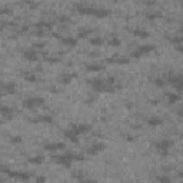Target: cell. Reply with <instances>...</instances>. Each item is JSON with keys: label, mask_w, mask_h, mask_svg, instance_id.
I'll return each mask as SVG.
<instances>
[{"label": "cell", "mask_w": 183, "mask_h": 183, "mask_svg": "<svg viewBox=\"0 0 183 183\" xmlns=\"http://www.w3.org/2000/svg\"><path fill=\"white\" fill-rule=\"evenodd\" d=\"M52 159H53L56 163H59V165H63V166H70V163L76 160V155H75V153H72V152H67V153H63V155L53 156Z\"/></svg>", "instance_id": "1"}, {"label": "cell", "mask_w": 183, "mask_h": 183, "mask_svg": "<svg viewBox=\"0 0 183 183\" xmlns=\"http://www.w3.org/2000/svg\"><path fill=\"white\" fill-rule=\"evenodd\" d=\"M44 103V99L40 96H33V97H27V99H24L23 100V106L26 109H37L40 108L42 104Z\"/></svg>", "instance_id": "2"}, {"label": "cell", "mask_w": 183, "mask_h": 183, "mask_svg": "<svg viewBox=\"0 0 183 183\" xmlns=\"http://www.w3.org/2000/svg\"><path fill=\"white\" fill-rule=\"evenodd\" d=\"M153 50H155V46L153 44H142V46H139V47L136 49L135 52H132V57L139 59V57L145 56V54H149Z\"/></svg>", "instance_id": "3"}, {"label": "cell", "mask_w": 183, "mask_h": 183, "mask_svg": "<svg viewBox=\"0 0 183 183\" xmlns=\"http://www.w3.org/2000/svg\"><path fill=\"white\" fill-rule=\"evenodd\" d=\"M172 146H173V142L169 139H162V140H159V142L155 143V147H156L157 152L162 153V155H167V150H169Z\"/></svg>", "instance_id": "4"}, {"label": "cell", "mask_w": 183, "mask_h": 183, "mask_svg": "<svg viewBox=\"0 0 183 183\" xmlns=\"http://www.w3.org/2000/svg\"><path fill=\"white\" fill-rule=\"evenodd\" d=\"M27 120L30 123H53V117L50 114H40L36 117H29Z\"/></svg>", "instance_id": "5"}, {"label": "cell", "mask_w": 183, "mask_h": 183, "mask_svg": "<svg viewBox=\"0 0 183 183\" xmlns=\"http://www.w3.org/2000/svg\"><path fill=\"white\" fill-rule=\"evenodd\" d=\"M7 175L10 176V178H13V179H17V180H29V179L32 178V175L30 173H27V172H11V170H9L7 172Z\"/></svg>", "instance_id": "6"}, {"label": "cell", "mask_w": 183, "mask_h": 183, "mask_svg": "<svg viewBox=\"0 0 183 183\" xmlns=\"http://www.w3.org/2000/svg\"><path fill=\"white\" fill-rule=\"evenodd\" d=\"M3 95H14L16 93V83L14 82H5L2 86Z\"/></svg>", "instance_id": "7"}, {"label": "cell", "mask_w": 183, "mask_h": 183, "mask_svg": "<svg viewBox=\"0 0 183 183\" xmlns=\"http://www.w3.org/2000/svg\"><path fill=\"white\" fill-rule=\"evenodd\" d=\"M23 57L29 62H36L39 57V53L36 52V49L32 47V49H26L24 52H23Z\"/></svg>", "instance_id": "8"}, {"label": "cell", "mask_w": 183, "mask_h": 183, "mask_svg": "<svg viewBox=\"0 0 183 183\" xmlns=\"http://www.w3.org/2000/svg\"><path fill=\"white\" fill-rule=\"evenodd\" d=\"M70 129L75 132L77 136H80V135H83V133H87L89 130H90V126L89 124H85V123H82V124H73Z\"/></svg>", "instance_id": "9"}, {"label": "cell", "mask_w": 183, "mask_h": 183, "mask_svg": "<svg viewBox=\"0 0 183 183\" xmlns=\"http://www.w3.org/2000/svg\"><path fill=\"white\" fill-rule=\"evenodd\" d=\"M66 145L62 143V142H53V143H46L44 145V149L49 152H59L62 149H65Z\"/></svg>", "instance_id": "10"}, {"label": "cell", "mask_w": 183, "mask_h": 183, "mask_svg": "<svg viewBox=\"0 0 183 183\" xmlns=\"http://www.w3.org/2000/svg\"><path fill=\"white\" fill-rule=\"evenodd\" d=\"M104 149V143H93V145L87 149V153L89 155H97V153H100V152Z\"/></svg>", "instance_id": "11"}, {"label": "cell", "mask_w": 183, "mask_h": 183, "mask_svg": "<svg viewBox=\"0 0 183 183\" xmlns=\"http://www.w3.org/2000/svg\"><path fill=\"white\" fill-rule=\"evenodd\" d=\"M76 76H77L76 73H63V75L59 76V83H62V85H69Z\"/></svg>", "instance_id": "12"}, {"label": "cell", "mask_w": 183, "mask_h": 183, "mask_svg": "<svg viewBox=\"0 0 183 183\" xmlns=\"http://www.w3.org/2000/svg\"><path fill=\"white\" fill-rule=\"evenodd\" d=\"M13 113H14V110L11 108H7L6 104L2 106V117H3V122L7 120V119H11L13 117Z\"/></svg>", "instance_id": "13"}, {"label": "cell", "mask_w": 183, "mask_h": 183, "mask_svg": "<svg viewBox=\"0 0 183 183\" xmlns=\"http://www.w3.org/2000/svg\"><path fill=\"white\" fill-rule=\"evenodd\" d=\"M106 62H109V63H117V65H126L129 62V59L127 57H122V56H112V57L106 59Z\"/></svg>", "instance_id": "14"}, {"label": "cell", "mask_w": 183, "mask_h": 183, "mask_svg": "<svg viewBox=\"0 0 183 183\" xmlns=\"http://www.w3.org/2000/svg\"><path fill=\"white\" fill-rule=\"evenodd\" d=\"M62 43L65 46H69V47H75L77 44V39L76 37H72V36H65V37H60Z\"/></svg>", "instance_id": "15"}, {"label": "cell", "mask_w": 183, "mask_h": 183, "mask_svg": "<svg viewBox=\"0 0 183 183\" xmlns=\"http://www.w3.org/2000/svg\"><path fill=\"white\" fill-rule=\"evenodd\" d=\"M163 123V119L162 117H159V116H152V117H149L147 119V124L149 126H160V124Z\"/></svg>", "instance_id": "16"}, {"label": "cell", "mask_w": 183, "mask_h": 183, "mask_svg": "<svg viewBox=\"0 0 183 183\" xmlns=\"http://www.w3.org/2000/svg\"><path fill=\"white\" fill-rule=\"evenodd\" d=\"M166 100H167V103H170V104L178 103L179 100H180V95H178V93H166Z\"/></svg>", "instance_id": "17"}, {"label": "cell", "mask_w": 183, "mask_h": 183, "mask_svg": "<svg viewBox=\"0 0 183 183\" xmlns=\"http://www.w3.org/2000/svg\"><path fill=\"white\" fill-rule=\"evenodd\" d=\"M104 69V66L102 63H90V65H86V70L87 72H99V70Z\"/></svg>", "instance_id": "18"}, {"label": "cell", "mask_w": 183, "mask_h": 183, "mask_svg": "<svg viewBox=\"0 0 183 183\" xmlns=\"http://www.w3.org/2000/svg\"><path fill=\"white\" fill-rule=\"evenodd\" d=\"M110 14V10H108V9H95V11H93V16L96 17H106Z\"/></svg>", "instance_id": "19"}, {"label": "cell", "mask_w": 183, "mask_h": 183, "mask_svg": "<svg viewBox=\"0 0 183 183\" xmlns=\"http://www.w3.org/2000/svg\"><path fill=\"white\" fill-rule=\"evenodd\" d=\"M43 160H44V157L42 156V155H37V156H33V157H30V159H29V162H30V163H33V165H42V163H43Z\"/></svg>", "instance_id": "20"}, {"label": "cell", "mask_w": 183, "mask_h": 183, "mask_svg": "<svg viewBox=\"0 0 183 183\" xmlns=\"http://www.w3.org/2000/svg\"><path fill=\"white\" fill-rule=\"evenodd\" d=\"M169 42H172L173 44H182L183 43V34H179V36H173V37H167Z\"/></svg>", "instance_id": "21"}, {"label": "cell", "mask_w": 183, "mask_h": 183, "mask_svg": "<svg viewBox=\"0 0 183 183\" xmlns=\"http://www.w3.org/2000/svg\"><path fill=\"white\" fill-rule=\"evenodd\" d=\"M90 44H92V46H102V44H103V39L99 37V36L90 37Z\"/></svg>", "instance_id": "22"}, {"label": "cell", "mask_w": 183, "mask_h": 183, "mask_svg": "<svg viewBox=\"0 0 183 183\" xmlns=\"http://www.w3.org/2000/svg\"><path fill=\"white\" fill-rule=\"evenodd\" d=\"M23 77H24L27 82H30V83L37 82V76L34 75V73H24V75H23Z\"/></svg>", "instance_id": "23"}, {"label": "cell", "mask_w": 183, "mask_h": 183, "mask_svg": "<svg viewBox=\"0 0 183 183\" xmlns=\"http://www.w3.org/2000/svg\"><path fill=\"white\" fill-rule=\"evenodd\" d=\"M108 44L109 46H113V47H117V46H120V40H119V37L112 36V37L108 40Z\"/></svg>", "instance_id": "24"}, {"label": "cell", "mask_w": 183, "mask_h": 183, "mask_svg": "<svg viewBox=\"0 0 183 183\" xmlns=\"http://www.w3.org/2000/svg\"><path fill=\"white\" fill-rule=\"evenodd\" d=\"M137 36V37H149V32H146V30H142V29H136L135 32H133Z\"/></svg>", "instance_id": "25"}, {"label": "cell", "mask_w": 183, "mask_h": 183, "mask_svg": "<svg viewBox=\"0 0 183 183\" xmlns=\"http://www.w3.org/2000/svg\"><path fill=\"white\" fill-rule=\"evenodd\" d=\"M93 33V29H82V30H79V37H86L87 34H92Z\"/></svg>", "instance_id": "26"}, {"label": "cell", "mask_w": 183, "mask_h": 183, "mask_svg": "<svg viewBox=\"0 0 183 183\" xmlns=\"http://www.w3.org/2000/svg\"><path fill=\"white\" fill-rule=\"evenodd\" d=\"M10 142H11V143H16V145H19V143H22V142H23V137H20V136H11Z\"/></svg>", "instance_id": "27"}, {"label": "cell", "mask_w": 183, "mask_h": 183, "mask_svg": "<svg viewBox=\"0 0 183 183\" xmlns=\"http://www.w3.org/2000/svg\"><path fill=\"white\" fill-rule=\"evenodd\" d=\"M155 83H156L157 86H165V83H166V82H165V79H162V77H157V79H155Z\"/></svg>", "instance_id": "28"}, {"label": "cell", "mask_w": 183, "mask_h": 183, "mask_svg": "<svg viewBox=\"0 0 183 183\" xmlns=\"http://www.w3.org/2000/svg\"><path fill=\"white\" fill-rule=\"evenodd\" d=\"M60 23H69L70 22V17L69 16H59V19H57Z\"/></svg>", "instance_id": "29"}, {"label": "cell", "mask_w": 183, "mask_h": 183, "mask_svg": "<svg viewBox=\"0 0 183 183\" xmlns=\"http://www.w3.org/2000/svg\"><path fill=\"white\" fill-rule=\"evenodd\" d=\"M157 17H160V13H149L147 14V19H152V20L153 19H157Z\"/></svg>", "instance_id": "30"}, {"label": "cell", "mask_w": 183, "mask_h": 183, "mask_svg": "<svg viewBox=\"0 0 183 183\" xmlns=\"http://www.w3.org/2000/svg\"><path fill=\"white\" fill-rule=\"evenodd\" d=\"M175 86V89L178 92H183V82H180V83H176V85H173Z\"/></svg>", "instance_id": "31"}, {"label": "cell", "mask_w": 183, "mask_h": 183, "mask_svg": "<svg viewBox=\"0 0 183 183\" xmlns=\"http://www.w3.org/2000/svg\"><path fill=\"white\" fill-rule=\"evenodd\" d=\"M33 46H34V49H43L46 46V43L44 42H39V43H34Z\"/></svg>", "instance_id": "32"}, {"label": "cell", "mask_w": 183, "mask_h": 183, "mask_svg": "<svg viewBox=\"0 0 183 183\" xmlns=\"http://www.w3.org/2000/svg\"><path fill=\"white\" fill-rule=\"evenodd\" d=\"M27 30H29V26H20L19 30H17V33H26Z\"/></svg>", "instance_id": "33"}, {"label": "cell", "mask_w": 183, "mask_h": 183, "mask_svg": "<svg viewBox=\"0 0 183 183\" xmlns=\"http://www.w3.org/2000/svg\"><path fill=\"white\" fill-rule=\"evenodd\" d=\"M157 180H159V182H170V178H166V176H159Z\"/></svg>", "instance_id": "34"}, {"label": "cell", "mask_w": 183, "mask_h": 183, "mask_svg": "<svg viewBox=\"0 0 183 183\" xmlns=\"http://www.w3.org/2000/svg\"><path fill=\"white\" fill-rule=\"evenodd\" d=\"M176 50H178L179 53H183V43L182 44H178V46H176Z\"/></svg>", "instance_id": "35"}, {"label": "cell", "mask_w": 183, "mask_h": 183, "mask_svg": "<svg viewBox=\"0 0 183 183\" xmlns=\"http://www.w3.org/2000/svg\"><path fill=\"white\" fill-rule=\"evenodd\" d=\"M50 92H52V93H57L59 89H57V87H54V86H52V87H50Z\"/></svg>", "instance_id": "36"}, {"label": "cell", "mask_w": 183, "mask_h": 183, "mask_svg": "<svg viewBox=\"0 0 183 183\" xmlns=\"http://www.w3.org/2000/svg\"><path fill=\"white\" fill-rule=\"evenodd\" d=\"M34 180H36V182H44V180H46V178H36Z\"/></svg>", "instance_id": "37"}, {"label": "cell", "mask_w": 183, "mask_h": 183, "mask_svg": "<svg viewBox=\"0 0 183 183\" xmlns=\"http://www.w3.org/2000/svg\"><path fill=\"white\" fill-rule=\"evenodd\" d=\"M180 116H182V117H183V110H180Z\"/></svg>", "instance_id": "38"}, {"label": "cell", "mask_w": 183, "mask_h": 183, "mask_svg": "<svg viewBox=\"0 0 183 183\" xmlns=\"http://www.w3.org/2000/svg\"><path fill=\"white\" fill-rule=\"evenodd\" d=\"M182 5H183V0H182Z\"/></svg>", "instance_id": "39"}]
</instances>
